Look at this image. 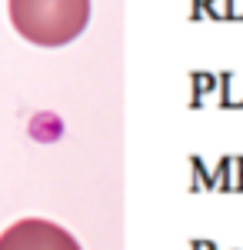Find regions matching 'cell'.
Wrapping results in <instances>:
<instances>
[{"mask_svg": "<svg viewBox=\"0 0 243 250\" xmlns=\"http://www.w3.org/2000/svg\"><path fill=\"white\" fill-rule=\"evenodd\" d=\"M10 23L34 47H67L90 23V0H7Z\"/></svg>", "mask_w": 243, "mask_h": 250, "instance_id": "1", "label": "cell"}, {"mask_svg": "<svg viewBox=\"0 0 243 250\" xmlns=\"http://www.w3.org/2000/svg\"><path fill=\"white\" fill-rule=\"evenodd\" d=\"M0 250H80V244L54 220L27 217L0 233Z\"/></svg>", "mask_w": 243, "mask_h": 250, "instance_id": "2", "label": "cell"}]
</instances>
